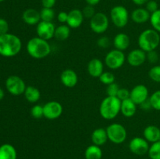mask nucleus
I'll return each instance as SVG.
<instances>
[{
  "label": "nucleus",
  "mask_w": 160,
  "mask_h": 159,
  "mask_svg": "<svg viewBox=\"0 0 160 159\" xmlns=\"http://www.w3.org/2000/svg\"><path fill=\"white\" fill-rule=\"evenodd\" d=\"M17 150L12 144L4 143L0 146V159H17Z\"/></svg>",
  "instance_id": "b1692460"
},
{
  "label": "nucleus",
  "mask_w": 160,
  "mask_h": 159,
  "mask_svg": "<svg viewBox=\"0 0 160 159\" xmlns=\"http://www.w3.org/2000/svg\"><path fill=\"white\" fill-rule=\"evenodd\" d=\"M67 18H68V12H59L57 15V20L59 23H67Z\"/></svg>",
  "instance_id": "79ce46f5"
},
{
  "label": "nucleus",
  "mask_w": 160,
  "mask_h": 159,
  "mask_svg": "<svg viewBox=\"0 0 160 159\" xmlns=\"http://www.w3.org/2000/svg\"><path fill=\"white\" fill-rule=\"evenodd\" d=\"M60 80L66 87L72 88V87H74L78 84V76L74 70L67 69L61 73Z\"/></svg>",
  "instance_id": "2eb2a0df"
},
{
  "label": "nucleus",
  "mask_w": 160,
  "mask_h": 159,
  "mask_svg": "<svg viewBox=\"0 0 160 159\" xmlns=\"http://www.w3.org/2000/svg\"><path fill=\"white\" fill-rule=\"evenodd\" d=\"M159 54L156 50L146 52V60H148L150 63L156 64V62H159Z\"/></svg>",
  "instance_id": "c9c22d12"
},
{
  "label": "nucleus",
  "mask_w": 160,
  "mask_h": 159,
  "mask_svg": "<svg viewBox=\"0 0 160 159\" xmlns=\"http://www.w3.org/2000/svg\"><path fill=\"white\" fill-rule=\"evenodd\" d=\"M88 73L91 76L98 78L104 72V65L99 59H92L88 63Z\"/></svg>",
  "instance_id": "f3484780"
},
{
  "label": "nucleus",
  "mask_w": 160,
  "mask_h": 159,
  "mask_svg": "<svg viewBox=\"0 0 160 159\" xmlns=\"http://www.w3.org/2000/svg\"><path fill=\"white\" fill-rule=\"evenodd\" d=\"M139 48L148 52L156 50L160 43L159 33L154 29H146L142 31L138 39Z\"/></svg>",
  "instance_id": "20e7f679"
},
{
  "label": "nucleus",
  "mask_w": 160,
  "mask_h": 159,
  "mask_svg": "<svg viewBox=\"0 0 160 159\" xmlns=\"http://www.w3.org/2000/svg\"><path fill=\"white\" fill-rule=\"evenodd\" d=\"M112 45L115 49L123 51L129 48L131 45V39L125 33H119L114 37Z\"/></svg>",
  "instance_id": "a211bd4d"
},
{
  "label": "nucleus",
  "mask_w": 160,
  "mask_h": 159,
  "mask_svg": "<svg viewBox=\"0 0 160 159\" xmlns=\"http://www.w3.org/2000/svg\"><path fill=\"white\" fill-rule=\"evenodd\" d=\"M22 19L23 22L28 25L34 26L37 25L41 21L40 12L34 9H27L22 14Z\"/></svg>",
  "instance_id": "6ab92c4d"
},
{
  "label": "nucleus",
  "mask_w": 160,
  "mask_h": 159,
  "mask_svg": "<svg viewBox=\"0 0 160 159\" xmlns=\"http://www.w3.org/2000/svg\"><path fill=\"white\" fill-rule=\"evenodd\" d=\"M26 48L28 55L36 59H44L51 52V46L48 41L44 40L38 36L28 41Z\"/></svg>",
  "instance_id": "f03ea898"
},
{
  "label": "nucleus",
  "mask_w": 160,
  "mask_h": 159,
  "mask_svg": "<svg viewBox=\"0 0 160 159\" xmlns=\"http://www.w3.org/2000/svg\"><path fill=\"white\" fill-rule=\"evenodd\" d=\"M111 41L109 37H106V36H102L100 37L97 40V45L101 48H108L110 47L111 45Z\"/></svg>",
  "instance_id": "e433bc0d"
},
{
  "label": "nucleus",
  "mask_w": 160,
  "mask_h": 159,
  "mask_svg": "<svg viewBox=\"0 0 160 159\" xmlns=\"http://www.w3.org/2000/svg\"><path fill=\"white\" fill-rule=\"evenodd\" d=\"M100 1H101V0H85L86 3H87L88 5H90V6H96V5H98V3L100 2Z\"/></svg>",
  "instance_id": "49530a36"
},
{
  "label": "nucleus",
  "mask_w": 160,
  "mask_h": 159,
  "mask_svg": "<svg viewBox=\"0 0 160 159\" xmlns=\"http://www.w3.org/2000/svg\"><path fill=\"white\" fill-rule=\"evenodd\" d=\"M91 139L93 144L97 146H102L107 142L108 136L106 129L104 128H97L92 132Z\"/></svg>",
  "instance_id": "5701e85b"
},
{
  "label": "nucleus",
  "mask_w": 160,
  "mask_h": 159,
  "mask_svg": "<svg viewBox=\"0 0 160 159\" xmlns=\"http://www.w3.org/2000/svg\"><path fill=\"white\" fill-rule=\"evenodd\" d=\"M82 13L83 15H84V18L90 19L91 20V19L95 16V14L96 13V12H95L94 6H90V5H87V6L83 9Z\"/></svg>",
  "instance_id": "4c0bfd02"
},
{
  "label": "nucleus",
  "mask_w": 160,
  "mask_h": 159,
  "mask_svg": "<svg viewBox=\"0 0 160 159\" xmlns=\"http://www.w3.org/2000/svg\"><path fill=\"white\" fill-rule=\"evenodd\" d=\"M145 9L152 14V12H156V10L159 9V5H158L157 2L155 1V0H149L145 4Z\"/></svg>",
  "instance_id": "58836bf2"
},
{
  "label": "nucleus",
  "mask_w": 160,
  "mask_h": 159,
  "mask_svg": "<svg viewBox=\"0 0 160 159\" xmlns=\"http://www.w3.org/2000/svg\"><path fill=\"white\" fill-rule=\"evenodd\" d=\"M0 56H1V55H0Z\"/></svg>",
  "instance_id": "3c124183"
},
{
  "label": "nucleus",
  "mask_w": 160,
  "mask_h": 159,
  "mask_svg": "<svg viewBox=\"0 0 160 159\" xmlns=\"http://www.w3.org/2000/svg\"><path fill=\"white\" fill-rule=\"evenodd\" d=\"M148 76L154 82L160 83V65L152 67L148 72Z\"/></svg>",
  "instance_id": "473e14b6"
},
{
  "label": "nucleus",
  "mask_w": 160,
  "mask_h": 159,
  "mask_svg": "<svg viewBox=\"0 0 160 159\" xmlns=\"http://www.w3.org/2000/svg\"><path fill=\"white\" fill-rule=\"evenodd\" d=\"M148 154L150 159H160V140L152 143Z\"/></svg>",
  "instance_id": "c85d7f7f"
},
{
  "label": "nucleus",
  "mask_w": 160,
  "mask_h": 159,
  "mask_svg": "<svg viewBox=\"0 0 160 159\" xmlns=\"http://www.w3.org/2000/svg\"><path fill=\"white\" fill-rule=\"evenodd\" d=\"M44 117L47 119L54 120L59 118L62 114V104L56 101H51L43 105Z\"/></svg>",
  "instance_id": "9d476101"
},
{
  "label": "nucleus",
  "mask_w": 160,
  "mask_h": 159,
  "mask_svg": "<svg viewBox=\"0 0 160 159\" xmlns=\"http://www.w3.org/2000/svg\"><path fill=\"white\" fill-rule=\"evenodd\" d=\"M149 143L144 137H134L129 143V149L136 155H144L149 150Z\"/></svg>",
  "instance_id": "9b49d317"
},
{
  "label": "nucleus",
  "mask_w": 160,
  "mask_h": 159,
  "mask_svg": "<svg viewBox=\"0 0 160 159\" xmlns=\"http://www.w3.org/2000/svg\"><path fill=\"white\" fill-rule=\"evenodd\" d=\"M9 23L5 19L0 18V35L9 33Z\"/></svg>",
  "instance_id": "a19ab883"
},
{
  "label": "nucleus",
  "mask_w": 160,
  "mask_h": 159,
  "mask_svg": "<svg viewBox=\"0 0 160 159\" xmlns=\"http://www.w3.org/2000/svg\"><path fill=\"white\" fill-rule=\"evenodd\" d=\"M136 112H137V104L131 98L121 101L120 112L123 116L127 118H131L135 115Z\"/></svg>",
  "instance_id": "4be33fe9"
},
{
  "label": "nucleus",
  "mask_w": 160,
  "mask_h": 159,
  "mask_svg": "<svg viewBox=\"0 0 160 159\" xmlns=\"http://www.w3.org/2000/svg\"><path fill=\"white\" fill-rule=\"evenodd\" d=\"M159 65H160V58H159Z\"/></svg>",
  "instance_id": "8fccbe9b"
},
{
  "label": "nucleus",
  "mask_w": 160,
  "mask_h": 159,
  "mask_svg": "<svg viewBox=\"0 0 160 159\" xmlns=\"http://www.w3.org/2000/svg\"><path fill=\"white\" fill-rule=\"evenodd\" d=\"M23 94L27 101L30 103H36L41 98L40 90L34 86H28Z\"/></svg>",
  "instance_id": "393cba45"
},
{
  "label": "nucleus",
  "mask_w": 160,
  "mask_h": 159,
  "mask_svg": "<svg viewBox=\"0 0 160 159\" xmlns=\"http://www.w3.org/2000/svg\"><path fill=\"white\" fill-rule=\"evenodd\" d=\"M130 95H131V91L129 90L127 88H120L117 97L122 101L130 98Z\"/></svg>",
  "instance_id": "ea45409f"
},
{
  "label": "nucleus",
  "mask_w": 160,
  "mask_h": 159,
  "mask_svg": "<svg viewBox=\"0 0 160 159\" xmlns=\"http://www.w3.org/2000/svg\"><path fill=\"white\" fill-rule=\"evenodd\" d=\"M109 20L104 12H96L90 20V28L94 33L98 34H103L107 31Z\"/></svg>",
  "instance_id": "1a4fd4ad"
},
{
  "label": "nucleus",
  "mask_w": 160,
  "mask_h": 159,
  "mask_svg": "<svg viewBox=\"0 0 160 159\" xmlns=\"http://www.w3.org/2000/svg\"><path fill=\"white\" fill-rule=\"evenodd\" d=\"M144 138L148 143H155L160 140V129L154 125L146 126L143 131Z\"/></svg>",
  "instance_id": "412c9836"
},
{
  "label": "nucleus",
  "mask_w": 160,
  "mask_h": 159,
  "mask_svg": "<svg viewBox=\"0 0 160 159\" xmlns=\"http://www.w3.org/2000/svg\"><path fill=\"white\" fill-rule=\"evenodd\" d=\"M140 107H141V108L143 109V110H145V111H148V110H149L150 108H152V105H151V103H150L149 98H148V99H147L146 101H144V102H142V104H140Z\"/></svg>",
  "instance_id": "c03bdc74"
},
{
  "label": "nucleus",
  "mask_w": 160,
  "mask_h": 159,
  "mask_svg": "<svg viewBox=\"0 0 160 159\" xmlns=\"http://www.w3.org/2000/svg\"><path fill=\"white\" fill-rule=\"evenodd\" d=\"M85 159H102V151L99 146L92 144L88 147L84 151Z\"/></svg>",
  "instance_id": "a878e982"
},
{
  "label": "nucleus",
  "mask_w": 160,
  "mask_h": 159,
  "mask_svg": "<svg viewBox=\"0 0 160 159\" xmlns=\"http://www.w3.org/2000/svg\"><path fill=\"white\" fill-rule=\"evenodd\" d=\"M108 140L115 144H120L126 140L128 132L124 126L120 123H114L109 125L106 128Z\"/></svg>",
  "instance_id": "39448f33"
},
{
  "label": "nucleus",
  "mask_w": 160,
  "mask_h": 159,
  "mask_svg": "<svg viewBox=\"0 0 160 159\" xmlns=\"http://www.w3.org/2000/svg\"><path fill=\"white\" fill-rule=\"evenodd\" d=\"M126 60L131 66H140L146 61V52L141 48L134 49L128 53Z\"/></svg>",
  "instance_id": "4468645a"
},
{
  "label": "nucleus",
  "mask_w": 160,
  "mask_h": 159,
  "mask_svg": "<svg viewBox=\"0 0 160 159\" xmlns=\"http://www.w3.org/2000/svg\"><path fill=\"white\" fill-rule=\"evenodd\" d=\"M84 15L82 13V10L78 9H73L68 12V18H67V25H68L70 28L76 29L81 26L84 21Z\"/></svg>",
  "instance_id": "dca6fc26"
},
{
  "label": "nucleus",
  "mask_w": 160,
  "mask_h": 159,
  "mask_svg": "<svg viewBox=\"0 0 160 159\" xmlns=\"http://www.w3.org/2000/svg\"><path fill=\"white\" fill-rule=\"evenodd\" d=\"M120 106H121V101L117 97H106L100 104V115L104 119H113L120 112Z\"/></svg>",
  "instance_id": "7ed1b4c3"
},
{
  "label": "nucleus",
  "mask_w": 160,
  "mask_h": 159,
  "mask_svg": "<svg viewBox=\"0 0 160 159\" xmlns=\"http://www.w3.org/2000/svg\"><path fill=\"white\" fill-rule=\"evenodd\" d=\"M6 88L9 94L14 96H19L24 94L26 84L21 77L15 75L9 76L6 80Z\"/></svg>",
  "instance_id": "0eeeda50"
},
{
  "label": "nucleus",
  "mask_w": 160,
  "mask_h": 159,
  "mask_svg": "<svg viewBox=\"0 0 160 159\" xmlns=\"http://www.w3.org/2000/svg\"><path fill=\"white\" fill-rule=\"evenodd\" d=\"M149 21L153 29L160 33V9L151 14Z\"/></svg>",
  "instance_id": "c756f323"
},
{
  "label": "nucleus",
  "mask_w": 160,
  "mask_h": 159,
  "mask_svg": "<svg viewBox=\"0 0 160 159\" xmlns=\"http://www.w3.org/2000/svg\"><path fill=\"white\" fill-rule=\"evenodd\" d=\"M5 0H0V2H4Z\"/></svg>",
  "instance_id": "09e8293b"
},
{
  "label": "nucleus",
  "mask_w": 160,
  "mask_h": 159,
  "mask_svg": "<svg viewBox=\"0 0 160 159\" xmlns=\"http://www.w3.org/2000/svg\"><path fill=\"white\" fill-rule=\"evenodd\" d=\"M21 48L22 41L18 36L10 33L0 35V55L14 57L20 53Z\"/></svg>",
  "instance_id": "f257e3e1"
},
{
  "label": "nucleus",
  "mask_w": 160,
  "mask_h": 159,
  "mask_svg": "<svg viewBox=\"0 0 160 159\" xmlns=\"http://www.w3.org/2000/svg\"><path fill=\"white\" fill-rule=\"evenodd\" d=\"M56 0H42V5L43 8H53L56 5Z\"/></svg>",
  "instance_id": "37998d69"
},
{
  "label": "nucleus",
  "mask_w": 160,
  "mask_h": 159,
  "mask_svg": "<svg viewBox=\"0 0 160 159\" xmlns=\"http://www.w3.org/2000/svg\"><path fill=\"white\" fill-rule=\"evenodd\" d=\"M98 78L100 82L105 85H109L115 82V76L111 72H103Z\"/></svg>",
  "instance_id": "2f4dec72"
},
{
  "label": "nucleus",
  "mask_w": 160,
  "mask_h": 159,
  "mask_svg": "<svg viewBox=\"0 0 160 159\" xmlns=\"http://www.w3.org/2000/svg\"><path fill=\"white\" fill-rule=\"evenodd\" d=\"M110 19L117 27L123 28L129 21V12L123 6H115L110 11Z\"/></svg>",
  "instance_id": "423d86ee"
},
{
  "label": "nucleus",
  "mask_w": 160,
  "mask_h": 159,
  "mask_svg": "<svg viewBox=\"0 0 160 159\" xmlns=\"http://www.w3.org/2000/svg\"><path fill=\"white\" fill-rule=\"evenodd\" d=\"M120 88V87H119L118 84L115 82L109 84V85H107V87H106V93H107V96L117 97Z\"/></svg>",
  "instance_id": "f704fd0d"
},
{
  "label": "nucleus",
  "mask_w": 160,
  "mask_h": 159,
  "mask_svg": "<svg viewBox=\"0 0 160 159\" xmlns=\"http://www.w3.org/2000/svg\"><path fill=\"white\" fill-rule=\"evenodd\" d=\"M151 13L145 8H137L131 12V20L138 24L146 23L150 20Z\"/></svg>",
  "instance_id": "aec40b11"
},
{
  "label": "nucleus",
  "mask_w": 160,
  "mask_h": 159,
  "mask_svg": "<svg viewBox=\"0 0 160 159\" xmlns=\"http://www.w3.org/2000/svg\"><path fill=\"white\" fill-rule=\"evenodd\" d=\"M56 26L52 22H47L41 20L37 24L36 27V33L38 37L44 39V40L48 41L54 37Z\"/></svg>",
  "instance_id": "f8f14e48"
},
{
  "label": "nucleus",
  "mask_w": 160,
  "mask_h": 159,
  "mask_svg": "<svg viewBox=\"0 0 160 159\" xmlns=\"http://www.w3.org/2000/svg\"><path fill=\"white\" fill-rule=\"evenodd\" d=\"M5 96V93H4V90H2V88H0V101L4 98Z\"/></svg>",
  "instance_id": "de8ad7c7"
},
{
  "label": "nucleus",
  "mask_w": 160,
  "mask_h": 159,
  "mask_svg": "<svg viewBox=\"0 0 160 159\" xmlns=\"http://www.w3.org/2000/svg\"><path fill=\"white\" fill-rule=\"evenodd\" d=\"M70 34V27L68 25L62 24L58 26L55 31L54 37L58 41H66L68 39Z\"/></svg>",
  "instance_id": "bb28decb"
},
{
  "label": "nucleus",
  "mask_w": 160,
  "mask_h": 159,
  "mask_svg": "<svg viewBox=\"0 0 160 159\" xmlns=\"http://www.w3.org/2000/svg\"><path fill=\"white\" fill-rule=\"evenodd\" d=\"M31 115L34 118L37 119L42 118V117H44L43 106L40 104H34L31 108Z\"/></svg>",
  "instance_id": "72a5a7b5"
},
{
  "label": "nucleus",
  "mask_w": 160,
  "mask_h": 159,
  "mask_svg": "<svg viewBox=\"0 0 160 159\" xmlns=\"http://www.w3.org/2000/svg\"><path fill=\"white\" fill-rule=\"evenodd\" d=\"M55 11L52 8H42L40 11L41 20L47 22H52L55 18Z\"/></svg>",
  "instance_id": "cd10ccee"
},
{
  "label": "nucleus",
  "mask_w": 160,
  "mask_h": 159,
  "mask_svg": "<svg viewBox=\"0 0 160 159\" xmlns=\"http://www.w3.org/2000/svg\"><path fill=\"white\" fill-rule=\"evenodd\" d=\"M148 89L144 84H138L134 86L131 90L130 98L136 104L140 105L142 102L148 99Z\"/></svg>",
  "instance_id": "ddd939ff"
},
{
  "label": "nucleus",
  "mask_w": 160,
  "mask_h": 159,
  "mask_svg": "<svg viewBox=\"0 0 160 159\" xmlns=\"http://www.w3.org/2000/svg\"><path fill=\"white\" fill-rule=\"evenodd\" d=\"M148 1H149V0H132L133 2H134V4L137 5V6H138L145 5L147 2H148Z\"/></svg>",
  "instance_id": "a18cd8bd"
},
{
  "label": "nucleus",
  "mask_w": 160,
  "mask_h": 159,
  "mask_svg": "<svg viewBox=\"0 0 160 159\" xmlns=\"http://www.w3.org/2000/svg\"><path fill=\"white\" fill-rule=\"evenodd\" d=\"M126 61L123 51L117 49H112L106 54L105 57V63L110 70H118L122 67Z\"/></svg>",
  "instance_id": "6e6552de"
},
{
  "label": "nucleus",
  "mask_w": 160,
  "mask_h": 159,
  "mask_svg": "<svg viewBox=\"0 0 160 159\" xmlns=\"http://www.w3.org/2000/svg\"><path fill=\"white\" fill-rule=\"evenodd\" d=\"M152 108L155 110L160 111V90H156L149 97Z\"/></svg>",
  "instance_id": "7c9ffc66"
}]
</instances>
